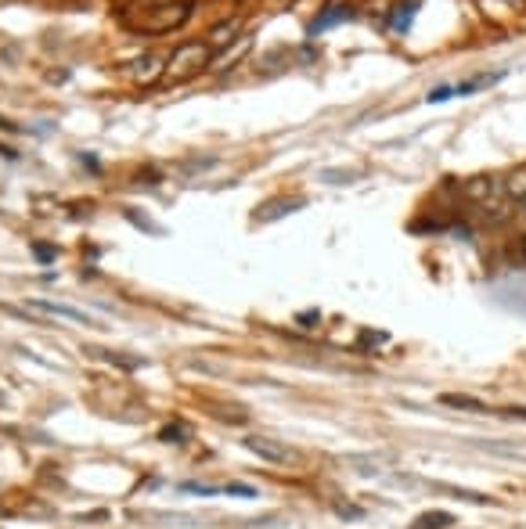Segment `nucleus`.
<instances>
[{
    "instance_id": "ddd939ff",
    "label": "nucleus",
    "mask_w": 526,
    "mask_h": 529,
    "mask_svg": "<svg viewBox=\"0 0 526 529\" xmlns=\"http://www.w3.org/2000/svg\"><path fill=\"white\" fill-rule=\"evenodd\" d=\"M227 493H238V497H256V490L252 486H242V483H231V486H224Z\"/></svg>"
},
{
    "instance_id": "0eeeda50",
    "label": "nucleus",
    "mask_w": 526,
    "mask_h": 529,
    "mask_svg": "<svg viewBox=\"0 0 526 529\" xmlns=\"http://www.w3.org/2000/svg\"><path fill=\"white\" fill-rule=\"evenodd\" d=\"M454 519L447 515V511H429V515H418L414 519L411 529H443V526H451Z\"/></svg>"
},
{
    "instance_id": "39448f33",
    "label": "nucleus",
    "mask_w": 526,
    "mask_h": 529,
    "mask_svg": "<svg viewBox=\"0 0 526 529\" xmlns=\"http://www.w3.org/2000/svg\"><path fill=\"white\" fill-rule=\"evenodd\" d=\"M350 14H354V11H350V8H336V11H325V14H317V19L310 22V29H307V33H310V37H317V33H321V29H328V25H336V22H346V19H350Z\"/></svg>"
},
{
    "instance_id": "7ed1b4c3",
    "label": "nucleus",
    "mask_w": 526,
    "mask_h": 529,
    "mask_svg": "<svg viewBox=\"0 0 526 529\" xmlns=\"http://www.w3.org/2000/svg\"><path fill=\"white\" fill-rule=\"evenodd\" d=\"M245 446L256 457H263V461H270V464H292L296 461V454L289 450L285 443H278V439H263V436H249L245 439Z\"/></svg>"
},
{
    "instance_id": "4468645a",
    "label": "nucleus",
    "mask_w": 526,
    "mask_h": 529,
    "mask_svg": "<svg viewBox=\"0 0 526 529\" xmlns=\"http://www.w3.org/2000/svg\"><path fill=\"white\" fill-rule=\"evenodd\" d=\"M508 414H516V418H526V411H523V407H512Z\"/></svg>"
},
{
    "instance_id": "9d476101",
    "label": "nucleus",
    "mask_w": 526,
    "mask_h": 529,
    "mask_svg": "<svg viewBox=\"0 0 526 529\" xmlns=\"http://www.w3.org/2000/svg\"><path fill=\"white\" fill-rule=\"evenodd\" d=\"M411 19H414V4H401V11L393 14V25L404 29V25H411Z\"/></svg>"
},
{
    "instance_id": "20e7f679",
    "label": "nucleus",
    "mask_w": 526,
    "mask_h": 529,
    "mask_svg": "<svg viewBox=\"0 0 526 529\" xmlns=\"http://www.w3.org/2000/svg\"><path fill=\"white\" fill-rule=\"evenodd\" d=\"M33 310H40V313H51V317H65V320H76V324H90V317L83 313V310H72V307H65V302H47V299H33L29 302Z\"/></svg>"
},
{
    "instance_id": "f8f14e48",
    "label": "nucleus",
    "mask_w": 526,
    "mask_h": 529,
    "mask_svg": "<svg viewBox=\"0 0 526 529\" xmlns=\"http://www.w3.org/2000/svg\"><path fill=\"white\" fill-rule=\"evenodd\" d=\"M447 98H454V87H436L433 94H429V101H433V105L436 101H447Z\"/></svg>"
},
{
    "instance_id": "423d86ee",
    "label": "nucleus",
    "mask_w": 526,
    "mask_h": 529,
    "mask_svg": "<svg viewBox=\"0 0 526 529\" xmlns=\"http://www.w3.org/2000/svg\"><path fill=\"white\" fill-rule=\"evenodd\" d=\"M501 187H505V195H508V198H526V166L508 173Z\"/></svg>"
},
{
    "instance_id": "1a4fd4ad",
    "label": "nucleus",
    "mask_w": 526,
    "mask_h": 529,
    "mask_svg": "<svg viewBox=\"0 0 526 529\" xmlns=\"http://www.w3.org/2000/svg\"><path fill=\"white\" fill-rule=\"evenodd\" d=\"M234 33H238V22H234V19L224 22V25H216L213 33H210V47H224V43H231Z\"/></svg>"
},
{
    "instance_id": "f257e3e1",
    "label": "nucleus",
    "mask_w": 526,
    "mask_h": 529,
    "mask_svg": "<svg viewBox=\"0 0 526 529\" xmlns=\"http://www.w3.org/2000/svg\"><path fill=\"white\" fill-rule=\"evenodd\" d=\"M191 11H195V0H134L119 11V22L141 37H163L181 29Z\"/></svg>"
},
{
    "instance_id": "6e6552de",
    "label": "nucleus",
    "mask_w": 526,
    "mask_h": 529,
    "mask_svg": "<svg viewBox=\"0 0 526 529\" xmlns=\"http://www.w3.org/2000/svg\"><path fill=\"white\" fill-rule=\"evenodd\" d=\"M447 407H461V411H476V414H483L487 407L480 404V400H472V396H454V393H447V396H440Z\"/></svg>"
},
{
    "instance_id": "f03ea898",
    "label": "nucleus",
    "mask_w": 526,
    "mask_h": 529,
    "mask_svg": "<svg viewBox=\"0 0 526 529\" xmlns=\"http://www.w3.org/2000/svg\"><path fill=\"white\" fill-rule=\"evenodd\" d=\"M213 47L202 43V40H191V43H181L177 51L170 54V65L163 69V76L170 79V83H184V79L199 76L205 69V61H210Z\"/></svg>"
},
{
    "instance_id": "9b49d317",
    "label": "nucleus",
    "mask_w": 526,
    "mask_h": 529,
    "mask_svg": "<svg viewBox=\"0 0 526 529\" xmlns=\"http://www.w3.org/2000/svg\"><path fill=\"white\" fill-rule=\"evenodd\" d=\"M33 256H37V260H40V263H51V260H54V256H58V252H54L51 245H33Z\"/></svg>"
}]
</instances>
